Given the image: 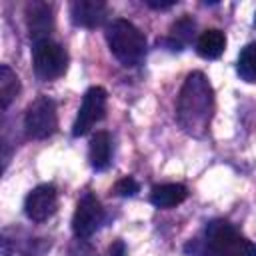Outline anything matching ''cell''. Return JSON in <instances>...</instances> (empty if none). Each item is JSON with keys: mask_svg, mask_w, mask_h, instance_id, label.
<instances>
[{"mask_svg": "<svg viewBox=\"0 0 256 256\" xmlns=\"http://www.w3.org/2000/svg\"><path fill=\"white\" fill-rule=\"evenodd\" d=\"M214 114V92L202 72H190L180 88L176 118L180 128L190 136H204Z\"/></svg>", "mask_w": 256, "mask_h": 256, "instance_id": "obj_1", "label": "cell"}, {"mask_svg": "<svg viewBox=\"0 0 256 256\" xmlns=\"http://www.w3.org/2000/svg\"><path fill=\"white\" fill-rule=\"evenodd\" d=\"M190 248L198 256H256V246L226 220L210 222L204 236L194 240Z\"/></svg>", "mask_w": 256, "mask_h": 256, "instance_id": "obj_2", "label": "cell"}, {"mask_svg": "<svg viewBox=\"0 0 256 256\" xmlns=\"http://www.w3.org/2000/svg\"><path fill=\"white\" fill-rule=\"evenodd\" d=\"M106 42L114 58L124 66H136L146 56V36L128 20L114 18L104 30Z\"/></svg>", "mask_w": 256, "mask_h": 256, "instance_id": "obj_3", "label": "cell"}, {"mask_svg": "<svg viewBox=\"0 0 256 256\" xmlns=\"http://www.w3.org/2000/svg\"><path fill=\"white\" fill-rule=\"evenodd\" d=\"M32 62H34V74L44 80H56L60 78L68 68V52L62 44L54 40H42L34 44L32 50Z\"/></svg>", "mask_w": 256, "mask_h": 256, "instance_id": "obj_4", "label": "cell"}, {"mask_svg": "<svg viewBox=\"0 0 256 256\" xmlns=\"http://www.w3.org/2000/svg\"><path fill=\"white\" fill-rule=\"evenodd\" d=\"M24 128L26 134L34 140L52 136L58 128V112L54 100L48 96H38L36 100H32L24 112Z\"/></svg>", "mask_w": 256, "mask_h": 256, "instance_id": "obj_5", "label": "cell"}, {"mask_svg": "<svg viewBox=\"0 0 256 256\" xmlns=\"http://www.w3.org/2000/svg\"><path fill=\"white\" fill-rule=\"evenodd\" d=\"M106 100H108V94L102 86H92L86 90L84 98H82V104H80V110H78V116L72 124V136H84L86 132L92 130V126L96 122H100L106 114Z\"/></svg>", "mask_w": 256, "mask_h": 256, "instance_id": "obj_6", "label": "cell"}, {"mask_svg": "<svg viewBox=\"0 0 256 256\" xmlns=\"http://www.w3.org/2000/svg\"><path fill=\"white\" fill-rule=\"evenodd\" d=\"M104 222V208L100 204V200L94 194H84L74 210L72 216V232L76 238H88L92 236L100 224Z\"/></svg>", "mask_w": 256, "mask_h": 256, "instance_id": "obj_7", "label": "cell"}, {"mask_svg": "<svg viewBox=\"0 0 256 256\" xmlns=\"http://www.w3.org/2000/svg\"><path fill=\"white\" fill-rule=\"evenodd\" d=\"M58 208V192L52 184H40L32 192H28L24 200V214L32 222L48 220Z\"/></svg>", "mask_w": 256, "mask_h": 256, "instance_id": "obj_8", "label": "cell"}, {"mask_svg": "<svg viewBox=\"0 0 256 256\" xmlns=\"http://www.w3.org/2000/svg\"><path fill=\"white\" fill-rule=\"evenodd\" d=\"M26 26L34 44L42 40H50V32L54 28L52 6L46 2H30L26 4Z\"/></svg>", "mask_w": 256, "mask_h": 256, "instance_id": "obj_9", "label": "cell"}, {"mask_svg": "<svg viewBox=\"0 0 256 256\" xmlns=\"http://www.w3.org/2000/svg\"><path fill=\"white\" fill-rule=\"evenodd\" d=\"M108 16V4L104 0H74L70 4V20L82 28H96Z\"/></svg>", "mask_w": 256, "mask_h": 256, "instance_id": "obj_10", "label": "cell"}, {"mask_svg": "<svg viewBox=\"0 0 256 256\" xmlns=\"http://www.w3.org/2000/svg\"><path fill=\"white\" fill-rule=\"evenodd\" d=\"M110 156H112V140L110 134L106 130H98L92 138H90V146H88V158L94 170H106L110 164Z\"/></svg>", "mask_w": 256, "mask_h": 256, "instance_id": "obj_11", "label": "cell"}, {"mask_svg": "<svg viewBox=\"0 0 256 256\" xmlns=\"http://www.w3.org/2000/svg\"><path fill=\"white\" fill-rule=\"evenodd\" d=\"M188 196L186 186L182 184H160L154 186L150 192V202L158 208H174L178 204H182Z\"/></svg>", "mask_w": 256, "mask_h": 256, "instance_id": "obj_12", "label": "cell"}, {"mask_svg": "<svg viewBox=\"0 0 256 256\" xmlns=\"http://www.w3.org/2000/svg\"><path fill=\"white\" fill-rule=\"evenodd\" d=\"M226 48V36L222 30L218 28H210V30H204L200 36H198V42H196V52L206 58V60H214L218 58Z\"/></svg>", "mask_w": 256, "mask_h": 256, "instance_id": "obj_13", "label": "cell"}, {"mask_svg": "<svg viewBox=\"0 0 256 256\" xmlns=\"http://www.w3.org/2000/svg\"><path fill=\"white\" fill-rule=\"evenodd\" d=\"M18 92H20V80L16 72L10 66L2 64L0 66V106L6 110Z\"/></svg>", "mask_w": 256, "mask_h": 256, "instance_id": "obj_14", "label": "cell"}, {"mask_svg": "<svg viewBox=\"0 0 256 256\" xmlns=\"http://www.w3.org/2000/svg\"><path fill=\"white\" fill-rule=\"evenodd\" d=\"M236 70L242 80L256 82V42H250L240 50Z\"/></svg>", "mask_w": 256, "mask_h": 256, "instance_id": "obj_15", "label": "cell"}, {"mask_svg": "<svg viewBox=\"0 0 256 256\" xmlns=\"http://www.w3.org/2000/svg\"><path fill=\"white\" fill-rule=\"evenodd\" d=\"M194 34V20L184 16L180 20H176L170 28V38H172V46H176V50H182V46H186L192 40Z\"/></svg>", "mask_w": 256, "mask_h": 256, "instance_id": "obj_16", "label": "cell"}, {"mask_svg": "<svg viewBox=\"0 0 256 256\" xmlns=\"http://www.w3.org/2000/svg\"><path fill=\"white\" fill-rule=\"evenodd\" d=\"M138 182L132 178V176H124V178H120L116 184H114V192L118 194V196H134L136 192H138Z\"/></svg>", "mask_w": 256, "mask_h": 256, "instance_id": "obj_17", "label": "cell"}, {"mask_svg": "<svg viewBox=\"0 0 256 256\" xmlns=\"http://www.w3.org/2000/svg\"><path fill=\"white\" fill-rule=\"evenodd\" d=\"M68 256H98L96 250L84 240V238H78L72 242V246L68 248Z\"/></svg>", "mask_w": 256, "mask_h": 256, "instance_id": "obj_18", "label": "cell"}, {"mask_svg": "<svg viewBox=\"0 0 256 256\" xmlns=\"http://www.w3.org/2000/svg\"><path fill=\"white\" fill-rule=\"evenodd\" d=\"M110 254L112 256H124V244L118 240V242H114L112 246H110Z\"/></svg>", "mask_w": 256, "mask_h": 256, "instance_id": "obj_19", "label": "cell"}, {"mask_svg": "<svg viewBox=\"0 0 256 256\" xmlns=\"http://www.w3.org/2000/svg\"><path fill=\"white\" fill-rule=\"evenodd\" d=\"M146 4L152 6V8H170V6H174L176 2H152V0H148Z\"/></svg>", "mask_w": 256, "mask_h": 256, "instance_id": "obj_20", "label": "cell"}]
</instances>
